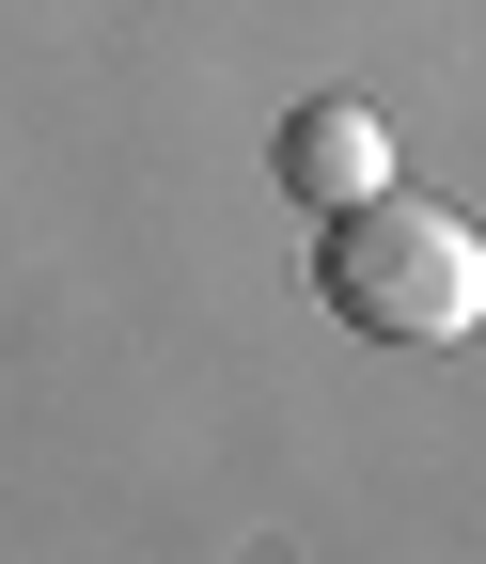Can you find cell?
<instances>
[{
  "label": "cell",
  "mask_w": 486,
  "mask_h": 564,
  "mask_svg": "<svg viewBox=\"0 0 486 564\" xmlns=\"http://www.w3.org/2000/svg\"><path fill=\"white\" fill-rule=\"evenodd\" d=\"M283 188L314 204H361V188H392V126H377V95H314V110H283Z\"/></svg>",
  "instance_id": "obj_2"
},
{
  "label": "cell",
  "mask_w": 486,
  "mask_h": 564,
  "mask_svg": "<svg viewBox=\"0 0 486 564\" xmlns=\"http://www.w3.org/2000/svg\"><path fill=\"white\" fill-rule=\"evenodd\" d=\"M314 299L361 345H455V329H486V236L440 188H361V204H330Z\"/></svg>",
  "instance_id": "obj_1"
}]
</instances>
